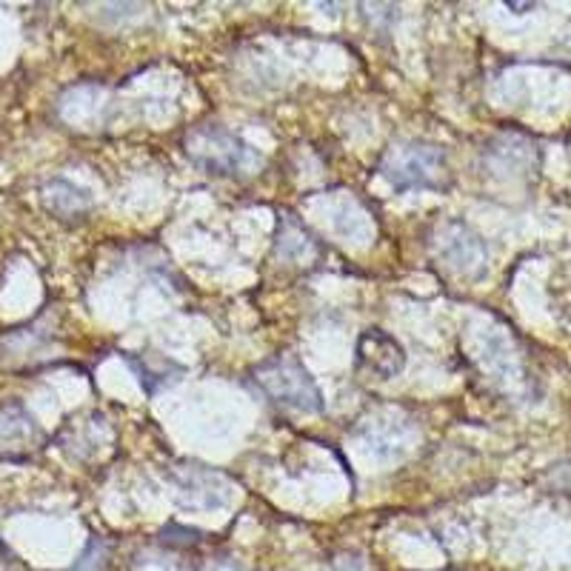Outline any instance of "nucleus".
I'll use <instances>...</instances> for the list:
<instances>
[{
  "mask_svg": "<svg viewBox=\"0 0 571 571\" xmlns=\"http://www.w3.org/2000/svg\"><path fill=\"white\" fill-rule=\"evenodd\" d=\"M183 149L209 175H252L263 166V155L255 146L217 123L195 126L183 140Z\"/></svg>",
  "mask_w": 571,
  "mask_h": 571,
  "instance_id": "nucleus-2",
  "label": "nucleus"
},
{
  "mask_svg": "<svg viewBox=\"0 0 571 571\" xmlns=\"http://www.w3.org/2000/svg\"><path fill=\"white\" fill-rule=\"evenodd\" d=\"M432 255L449 272L460 277H480L486 272V263H489L486 243L460 220H449L437 229L432 240Z\"/></svg>",
  "mask_w": 571,
  "mask_h": 571,
  "instance_id": "nucleus-4",
  "label": "nucleus"
},
{
  "mask_svg": "<svg viewBox=\"0 0 571 571\" xmlns=\"http://www.w3.org/2000/svg\"><path fill=\"white\" fill-rule=\"evenodd\" d=\"M380 175L397 192H440L449 186L452 169L440 146L426 140H397L380 160Z\"/></svg>",
  "mask_w": 571,
  "mask_h": 571,
  "instance_id": "nucleus-1",
  "label": "nucleus"
},
{
  "mask_svg": "<svg viewBox=\"0 0 571 571\" xmlns=\"http://www.w3.org/2000/svg\"><path fill=\"white\" fill-rule=\"evenodd\" d=\"M255 383L275 406L300 414H317L323 409V397L317 383L303 369V363L289 355L272 357L255 369Z\"/></svg>",
  "mask_w": 571,
  "mask_h": 571,
  "instance_id": "nucleus-3",
  "label": "nucleus"
},
{
  "mask_svg": "<svg viewBox=\"0 0 571 571\" xmlns=\"http://www.w3.org/2000/svg\"><path fill=\"white\" fill-rule=\"evenodd\" d=\"M357 366L380 380H392L403 372L406 355H403V346L392 335H386L380 329H369L357 343Z\"/></svg>",
  "mask_w": 571,
  "mask_h": 571,
  "instance_id": "nucleus-5",
  "label": "nucleus"
},
{
  "mask_svg": "<svg viewBox=\"0 0 571 571\" xmlns=\"http://www.w3.org/2000/svg\"><path fill=\"white\" fill-rule=\"evenodd\" d=\"M209 571H243V569L237 566L235 560H217V563L209 566Z\"/></svg>",
  "mask_w": 571,
  "mask_h": 571,
  "instance_id": "nucleus-6",
  "label": "nucleus"
}]
</instances>
